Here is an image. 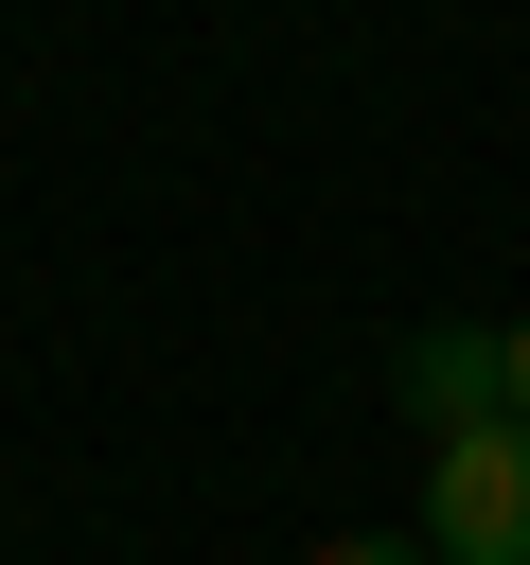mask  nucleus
Listing matches in <instances>:
<instances>
[{
	"mask_svg": "<svg viewBox=\"0 0 530 565\" xmlns=\"http://www.w3.org/2000/svg\"><path fill=\"white\" fill-rule=\"evenodd\" d=\"M424 547L442 565H530V424L424 441Z\"/></svg>",
	"mask_w": 530,
	"mask_h": 565,
	"instance_id": "1",
	"label": "nucleus"
},
{
	"mask_svg": "<svg viewBox=\"0 0 530 565\" xmlns=\"http://www.w3.org/2000/svg\"><path fill=\"white\" fill-rule=\"evenodd\" d=\"M406 424H424V441L512 424V335H495V318H424V335H406Z\"/></svg>",
	"mask_w": 530,
	"mask_h": 565,
	"instance_id": "2",
	"label": "nucleus"
},
{
	"mask_svg": "<svg viewBox=\"0 0 530 565\" xmlns=\"http://www.w3.org/2000/svg\"><path fill=\"white\" fill-rule=\"evenodd\" d=\"M318 565H442V547H424V530H336Z\"/></svg>",
	"mask_w": 530,
	"mask_h": 565,
	"instance_id": "3",
	"label": "nucleus"
},
{
	"mask_svg": "<svg viewBox=\"0 0 530 565\" xmlns=\"http://www.w3.org/2000/svg\"><path fill=\"white\" fill-rule=\"evenodd\" d=\"M495 335H512V424H530V300H512V318H495Z\"/></svg>",
	"mask_w": 530,
	"mask_h": 565,
	"instance_id": "4",
	"label": "nucleus"
}]
</instances>
